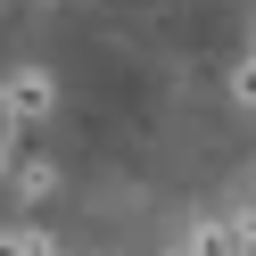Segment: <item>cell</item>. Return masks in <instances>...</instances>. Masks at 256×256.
Segmentation results:
<instances>
[{"instance_id":"obj_3","label":"cell","mask_w":256,"mask_h":256,"mask_svg":"<svg viewBox=\"0 0 256 256\" xmlns=\"http://www.w3.org/2000/svg\"><path fill=\"white\" fill-rule=\"evenodd\" d=\"M8 166H17V124L0 116V174H8Z\"/></svg>"},{"instance_id":"obj_1","label":"cell","mask_w":256,"mask_h":256,"mask_svg":"<svg viewBox=\"0 0 256 256\" xmlns=\"http://www.w3.org/2000/svg\"><path fill=\"white\" fill-rule=\"evenodd\" d=\"M0 116L17 124V132H25V124H42V116H50V83H42V74H17V83L0 91Z\"/></svg>"},{"instance_id":"obj_2","label":"cell","mask_w":256,"mask_h":256,"mask_svg":"<svg viewBox=\"0 0 256 256\" xmlns=\"http://www.w3.org/2000/svg\"><path fill=\"white\" fill-rule=\"evenodd\" d=\"M182 256H240V232H223V223H206V232L190 240Z\"/></svg>"}]
</instances>
